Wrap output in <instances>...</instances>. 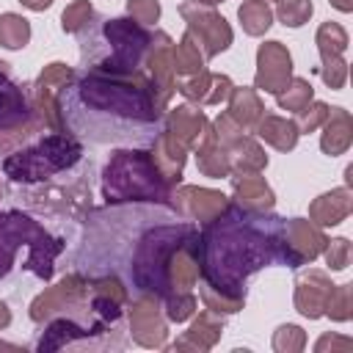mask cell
I'll use <instances>...</instances> for the list:
<instances>
[{"label": "cell", "instance_id": "6da1fadb", "mask_svg": "<svg viewBox=\"0 0 353 353\" xmlns=\"http://www.w3.org/2000/svg\"><path fill=\"white\" fill-rule=\"evenodd\" d=\"M58 91V113L74 138L154 146L163 135V99L141 72L124 77L88 72Z\"/></svg>", "mask_w": 353, "mask_h": 353}, {"label": "cell", "instance_id": "7a4b0ae2", "mask_svg": "<svg viewBox=\"0 0 353 353\" xmlns=\"http://www.w3.org/2000/svg\"><path fill=\"white\" fill-rule=\"evenodd\" d=\"M284 218L226 204L207 221L204 237L196 243V259L207 287L243 301L245 279L270 262H284Z\"/></svg>", "mask_w": 353, "mask_h": 353}, {"label": "cell", "instance_id": "3957f363", "mask_svg": "<svg viewBox=\"0 0 353 353\" xmlns=\"http://www.w3.org/2000/svg\"><path fill=\"white\" fill-rule=\"evenodd\" d=\"M160 33L146 30L135 19H97L88 30H80V55L88 72L102 74H135L143 66L146 52H152Z\"/></svg>", "mask_w": 353, "mask_h": 353}, {"label": "cell", "instance_id": "277c9868", "mask_svg": "<svg viewBox=\"0 0 353 353\" xmlns=\"http://www.w3.org/2000/svg\"><path fill=\"white\" fill-rule=\"evenodd\" d=\"M83 154V146L74 135L52 132L44 141H39L33 149L17 152L3 163V171L14 182H41L50 179L66 168H72Z\"/></svg>", "mask_w": 353, "mask_h": 353}, {"label": "cell", "instance_id": "5b68a950", "mask_svg": "<svg viewBox=\"0 0 353 353\" xmlns=\"http://www.w3.org/2000/svg\"><path fill=\"white\" fill-rule=\"evenodd\" d=\"M39 105H33L28 94L6 77V69H0V152L11 149L14 143H22L39 130Z\"/></svg>", "mask_w": 353, "mask_h": 353}, {"label": "cell", "instance_id": "8992f818", "mask_svg": "<svg viewBox=\"0 0 353 353\" xmlns=\"http://www.w3.org/2000/svg\"><path fill=\"white\" fill-rule=\"evenodd\" d=\"M179 11L188 19V33L196 39L204 58H212L215 52H221L232 44V30H229L226 19L218 17L210 6H201L196 0V3H182Z\"/></svg>", "mask_w": 353, "mask_h": 353}, {"label": "cell", "instance_id": "52a82bcc", "mask_svg": "<svg viewBox=\"0 0 353 353\" xmlns=\"http://www.w3.org/2000/svg\"><path fill=\"white\" fill-rule=\"evenodd\" d=\"M256 88L259 91H270V94H281V88H287L290 83V72H292V61L290 52L281 47V41H268L259 47L256 55Z\"/></svg>", "mask_w": 353, "mask_h": 353}, {"label": "cell", "instance_id": "ba28073f", "mask_svg": "<svg viewBox=\"0 0 353 353\" xmlns=\"http://www.w3.org/2000/svg\"><path fill=\"white\" fill-rule=\"evenodd\" d=\"M204 127H207L204 113L185 105V108H176L171 113V130H165V132H171L182 146H199V141L204 135Z\"/></svg>", "mask_w": 353, "mask_h": 353}, {"label": "cell", "instance_id": "9c48e42d", "mask_svg": "<svg viewBox=\"0 0 353 353\" xmlns=\"http://www.w3.org/2000/svg\"><path fill=\"white\" fill-rule=\"evenodd\" d=\"M325 132H323V152L325 154H339L350 146V116L345 108H331L328 110V119H325Z\"/></svg>", "mask_w": 353, "mask_h": 353}, {"label": "cell", "instance_id": "30bf717a", "mask_svg": "<svg viewBox=\"0 0 353 353\" xmlns=\"http://www.w3.org/2000/svg\"><path fill=\"white\" fill-rule=\"evenodd\" d=\"M232 182H234V190H237L240 204H243L245 210L265 212V210L273 207V193H270V188L265 185V179H259V176H254V174H243V179L234 176Z\"/></svg>", "mask_w": 353, "mask_h": 353}, {"label": "cell", "instance_id": "8fae6325", "mask_svg": "<svg viewBox=\"0 0 353 353\" xmlns=\"http://www.w3.org/2000/svg\"><path fill=\"white\" fill-rule=\"evenodd\" d=\"M347 212H350V190H347V188L331 190V193L320 196V199L312 204V218H314L320 226H334V223H339Z\"/></svg>", "mask_w": 353, "mask_h": 353}, {"label": "cell", "instance_id": "7c38bea8", "mask_svg": "<svg viewBox=\"0 0 353 353\" xmlns=\"http://www.w3.org/2000/svg\"><path fill=\"white\" fill-rule=\"evenodd\" d=\"M193 201H179V207L188 212V218H199V221H212L223 207H226V196L218 190H201V188H185Z\"/></svg>", "mask_w": 353, "mask_h": 353}, {"label": "cell", "instance_id": "4fadbf2b", "mask_svg": "<svg viewBox=\"0 0 353 353\" xmlns=\"http://www.w3.org/2000/svg\"><path fill=\"white\" fill-rule=\"evenodd\" d=\"M132 331H135L138 339H141L143 331H152L154 345L163 342L165 325H163V320L157 317V306H154V298H152V295H146L143 301H138V303L132 306Z\"/></svg>", "mask_w": 353, "mask_h": 353}, {"label": "cell", "instance_id": "5bb4252c", "mask_svg": "<svg viewBox=\"0 0 353 353\" xmlns=\"http://www.w3.org/2000/svg\"><path fill=\"white\" fill-rule=\"evenodd\" d=\"M256 135L265 138L268 143H273L276 149H292L298 141V130L292 121L279 119V116H265L256 127Z\"/></svg>", "mask_w": 353, "mask_h": 353}, {"label": "cell", "instance_id": "9a60e30c", "mask_svg": "<svg viewBox=\"0 0 353 353\" xmlns=\"http://www.w3.org/2000/svg\"><path fill=\"white\" fill-rule=\"evenodd\" d=\"M204 52H201V47L196 44V39L190 36V33H185L182 36V41L176 44V50H174V58H171V63H174V69L179 72V74H199L201 69H204Z\"/></svg>", "mask_w": 353, "mask_h": 353}, {"label": "cell", "instance_id": "2e32d148", "mask_svg": "<svg viewBox=\"0 0 353 353\" xmlns=\"http://www.w3.org/2000/svg\"><path fill=\"white\" fill-rule=\"evenodd\" d=\"M262 116V105L251 88H234L232 91V105H229V119L237 124H254Z\"/></svg>", "mask_w": 353, "mask_h": 353}, {"label": "cell", "instance_id": "e0dca14e", "mask_svg": "<svg viewBox=\"0 0 353 353\" xmlns=\"http://www.w3.org/2000/svg\"><path fill=\"white\" fill-rule=\"evenodd\" d=\"M237 17H240V22H243V30L251 33V36L265 33V30L270 28V22H273V14H270L268 3H262V0H245V3L240 6Z\"/></svg>", "mask_w": 353, "mask_h": 353}, {"label": "cell", "instance_id": "ac0fdd59", "mask_svg": "<svg viewBox=\"0 0 353 353\" xmlns=\"http://www.w3.org/2000/svg\"><path fill=\"white\" fill-rule=\"evenodd\" d=\"M30 39V25L25 17H17V14H3L0 17V44L8 47V50H19L25 47Z\"/></svg>", "mask_w": 353, "mask_h": 353}, {"label": "cell", "instance_id": "d6986e66", "mask_svg": "<svg viewBox=\"0 0 353 353\" xmlns=\"http://www.w3.org/2000/svg\"><path fill=\"white\" fill-rule=\"evenodd\" d=\"M199 168L210 176H223L229 171V154L212 143V135L207 138V143H199Z\"/></svg>", "mask_w": 353, "mask_h": 353}, {"label": "cell", "instance_id": "ffe728a7", "mask_svg": "<svg viewBox=\"0 0 353 353\" xmlns=\"http://www.w3.org/2000/svg\"><path fill=\"white\" fill-rule=\"evenodd\" d=\"M317 47H320V55H342L347 47V33L336 22H325L317 30Z\"/></svg>", "mask_w": 353, "mask_h": 353}, {"label": "cell", "instance_id": "44dd1931", "mask_svg": "<svg viewBox=\"0 0 353 353\" xmlns=\"http://www.w3.org/2000/svg\"><path fill=\"white\" fill-rule=\"evenodd\" d=\"M276 14L284 25L290 28H301L309 17H312V0H279Z\"/></svg>", "mask_w": 353, "mask_h": 353}, {"label": "cell", "instance_id": "7402d4cb", "mask_svg": "<svg viewBox=\"0 0 353 353\" xmlns=\"http://www.w3.org/2000/svg\"><path fill=\"white\" fill-rule=\"evenodd\" d=\"M309 102H312V85H309L306 80H301V77H295V80L290 83L287 94H279V108L292 110V113H298V110L306 108Z\"/></svg>", "mask_w": 353, "mask_h": 353}, {"label": "cell", "instance_id": "603a6c76", "mask_svg": "<svg viewBox=\"0 0 353 353\" xmlns=\"http://www.w3.org/2000/svg\"><path fill=\"white\" fill-rule=\"evenodd\" d=\"M325 314L334 317V320H347L350 317V287L342 284V287H331L328 298H325Z\"/></svg>", "mask_w": 353, "mask_h": 353}, {"label": "cell", "instance_id": "cb8c5ba5", "mask_svg": "<svg viewBox=\"0 0 353 353\" xmlns=\"http://www.w3.org/2000/svg\"><path fill=\"white\" fill-rule=\"evenodd\" d=\"M91 3L88 0H77V3H72L66 11H63V30H69V33H80L85 25H88V19H91Z\"/></svg>", "mask_w": 353, "mask_h": 353}, {"label": "cell", "instance_id": "d4e9b609", "mask_svg": "<svg viewBox=\"0 0 353 353\" xmlns=\"http://www.w3.org/2000/svg\"><path fill=\"white\" fill-rule=\"evenodd\" d=\"M328 110H331V108H328L325 102H309L306 108L298 110V121H292V124H295L298 132H309V130H314L320 121L328 119Z\"/></svg>", "mask_w": 353, "mask_h": 353}, {"label": "cell", "instance_id": "484cf974", "mask_svg": "<svg viewBox=\"0 0 353 353\" xmlns=\"http://www.w3.org/2000/svg\"><path fill=\"white\" fill-rule=\"evenodd\" d=\"M323 83L331 88H342L345 77H347V63L342 61V55H323Z\"/></svg>", "mask_w": 353, "mask_h": 353}, {"label": "cell", "instance_id": "4316f807", "mask_svg": "<svg viewBox=\"0 0 353 353\" xmlns=\"http://www.w3.org/2000/svg\"><path fill=\"white\" fill-rule=\"evenodd\" d=\"M72 77H74V72L66 69L63 63H50L39 77V88H63Z\"/></svg>", "mask_w": 353, "mask_h": 353}, {"label": "cell", "instance_id": "83f0119b", "mask_svg": "<svg viewBox=\"0 0 353 353\" xmlns=\"http://www.w3.org/2000/svg\"><path fill=\"white\" fill-rule=\"evenodd\" d=\"M193 309H196V298H193L190 292H185V290L179 292V290H176V298H174V295H168V312H165V314H168L171 320H176V323H179V320L190 317V314H193Z\"/></svg>", "mask_w": 353, "mask_h": 353}, {"label": "cell", "instance_id": "f1b7e54d", "mask_svg": "<svg viewBox=\"0 0 353 353\" xmlns=\"http://www.w3.org/2000/svg\"><path fill=\"white\" fill-rule=\"evenodd\" d=\"M127 11L135 22L141 25H149V22H157L160 17V3L157 0H130L127 3Z\"/></svg>", "mask_w": 353, "mask_h": 353}, {"label": "cell", "instance_id": "f546056e", "mask_svg": "<svg viewBox=\"0 0 353 353\" xmlns=\"http://www.w3.org/2000/svg\"><path fill=\"white\" fill-rule=\"evenodd\" d=\"M325 259H328V265H331L334 270L347 268V259H350V243H347L345 237L331 240V245H328V251H325Z\"/></svg>", "mask_w": 353, "mask_h": 353}, {"label": "cell", "instance_id": "4dcf8cb0", "mask_svg": "<svg viewBox=\"0 0 353 353\" xmlns=\"http://www.w3.org/2000/svg\"><path fill=\"white\" fill-rule=\"evenodd\" d=\"M19 3H22V6H28V8H33V11H44L52 0H19Z\"/></svg>", "mask_w": 353, "mask_h": 353}, {"label": "cell", "instance_id": "1f68e13d", "mask_svg": "<svg viewBox=\"0 0 353 353\" xmlns=\"http://www.w3.org/2000/svg\"><path fill=\"white\" fill-rule=\"evenodd\" d=\"M8 320H11V314H8L6 303H0V328H6V325H8Z\"/></svg>", "mask_w": 353, "mask_h": 353}, {"label": "cell", "instance_id": "d6a6232c", "mask_svg": "<svg viewBox=\"0 0 353 353\" xmlns=\"http://www.w3.org/2000/svg\"><path fill=\"white\" fill-rule=\"evenodd\" d=\"M331 3H334L339 11H350V8H353V3H350V0H331Z\"/></svg>", "mask_w": 353, "mask_h": 353}, {"label": "cell", "instance_id": "836d02e7", "mask_svg": "<svg viewBox=\"0 0 353 353\" xmlns=\"http://www.w3.org/2000/svg\"><path fill=\"white\" fill-rule=\"evenodd\" d=\"M199 3H204V6H215V3H221V0H199Z\"/></svg>", "mask_w": 353, "mask_h": 353}, {"label": "cell", "instance_id": "e575fe53", "mask_svg": "<svg viewBox=\"0 0 353 353\" xmlns=\"http://www.w3.org/2000/svg\"><path fill=\"white\" fill-rule=\"evenodd\" d=\"M262 3H268V0H262Z\"/></svg>", "mask_w": 353, "mask_h": 353}]
</instances>
